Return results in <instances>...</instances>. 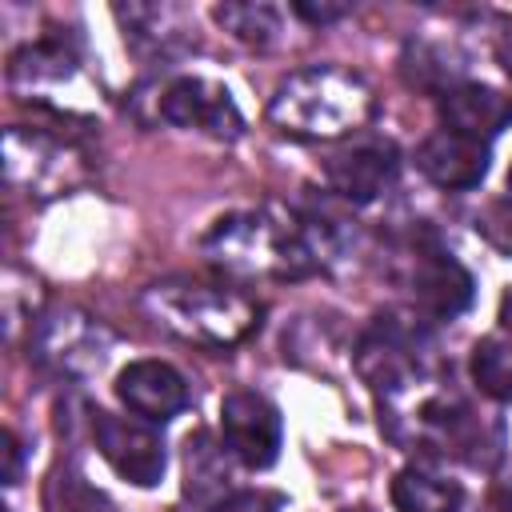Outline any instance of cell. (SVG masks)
Masks as SVG:
<instances>
[{"label": "cell", "mask_w": 512, "mask_h": 512, "mask_svg": "<svg viewBox=\"0 0 512 512\" xmlns=\"http://www.w3.org/2000/svg\"><path fill=\"white\" fill-rule=\"evenodd\" d=\"M200 248L216 268L236 276H304L320 260L312 228L276 208L220 216Z\"/></svg>", "instance_id": "obj_1"}, {"label": "cell", "mask_w": 512, "mask_h": 512, "mask_svg": "<svg viewBox=\"0 0 512 512\" xmlns=\"http://www.w3.org/2000/svg\"><path fill=\"white\" fill-rule=\"evenodd\" d=\"M372 112V92L356 72L312 64L280 80L268 100V120L296 140H336L356 132Z\"/></svg>", "instance_id": "obj_2"}, {"label": "cell", "mask_w": 512, "mask_h": 512, "mask_svg": "<svg viewBox=\"0 0 512 512\" xmlns=\"http://www.w3.org/2000/svg\"><path fill=\"white\" fill-rule=\"evenodd\" d=\"M148 312L180 332L184 340L200 344H236L260 324V304L228 284H200V280H164L144 296Z\"/></svg>", "instance_id": "obj_3"}, {"label": "cell", "mask_w": 512, "mask_h": 512, "mask_svg": "<svg viewBox=\"0 0 512 512\" xmlns=\"http://www.w3.org/2000/svg\"><path fill=\"white\" fill-rule=\"evenodd\" d=\"M88 428H92L96 452H100L128 484H136V488L160 484L168 456H164L160 432L148 428V420H140V416H116V412L96 408L92 420H88Z\"/></svg>", "instance_id": "obj_4"}, {"label": "cell", "mask_w": 512, "mask_h": 512, "mask_svg": "<svg viewBox=\"0 0 512 512\" xmlns=\"http://www.w3.org/2000/svg\"><path fill=\"white\" fill-rule=\"evenodd\" d=\"M4 172H8V184L28 188L32 196H60L64 188H72L84 176V160L68 144H60L44 132L8 128Z\"/></svg>", "instance_id": "obj_5"}, {"label": "cell", "mask_w": 512, "mask_h": 512, "mask_svg": "<svg viewBox=\"0 0 512 512\" xmlns=\"http://www.w3.org/2000/svg\"><path fill=\"white\" fill-rule=\"evenodd\" d=\"M220 436L224 448L252 472L272 468L280 456V440H284V424L272 400H264L260 392H232L220 404Z\"/></svg>", "instance_id": "obj_6"}, {"label": "cell", "mask_w": 512, "mask_h": 512, "mask_svg": "<svg viewBox=\"0 0 512 512\" xmlns=\"http://www.w3.org/2000/svg\"><path fill=\"white\" fill-rule=\"evenodd\" d=\"M160 120L176 128H200L216 140H236L244 132V116L224 84L200 80V76H180L160 92Z\"/></svg>", "instance_id": "obj_7"}, {"label": "cell", "mask_w": 512, "mask_h": 512, "mask_svg": "<svg viewBox=\"0 0 512 512\" xmlns=\"http://www.w3.org/2000/svg\"><path fill=\"white\" fill-rule=\"evenodd\" d=\"M104 348H108V336L100 332V324H92L84 312H72V308H56L52 316H44L36 328V344H32L40 364L68 372V376L100 368L108 356Z\"/></svg>", "instance_id": "obj_8"}, {"label": "cell", "mask_w": 512, "mask_h": 512, "mask_svg": "<svg viewBox=\"0 0 512 512\" xmlns=\"http://www.w3.org/2000/svg\"><path fill=\"white\" fill-rule=\"evenodd\" d=\"M356 372L364 376V384L380 396H396L404 392L416 376H420V348L416 336L408 328H400L396 320H376L360 348H356Z\"/></svg>", "instance_id": "obj_9"}, {"label": "cell", "mask_w": 512, "mask_h": 512, "mask_svg": "<svg viewBox=\"0 0 512 512\" xmlns=\"http://www.w3.org/2000/svg\"><path fill=\"white\" fill-rule=\"evenodd\" d=\"M324 176H328V188L336 196H344L352 204H368V200H376L392 184V176H396V148H392V140L360 136L348 148L328 156Z\"/></svg>", "instance_id": "obj_10"}, {"label": "cell", "mask_w": 512, "mask_h": 512, "mask_svg": "<svg viewBox=\"0 0 512 512\" xmlns=\"http://www.w3.org/2000/svg\"><path fill=\"white\" fill-rule=\"evenodd\" d=\"M116 396L124 408L148 424H164L176 412L188 408V384L184 376L164 360H132L116 376Z\"/></svg>", "instance_id": "obj_11"}, {"label": "cell", "mask_w": 512, "mask_h": 512, "mask_svg": "<svg viewBox=\"0 0 512 512\" xmlns=\"http://www.w3.org/2000/svg\"><path fill=\"white\" fill-rule=\"evenodd\" d=\"M416 168L440 188H476L488 176V144L440 128L416 148Z\"/></svg>", "instance_id": "obj_12"}, {"label": "cell", "mask_w": 512, "mask_h": 512, "mask_svg": "<svg viewBox=\"0 0 512 512\" xmlns=\"http://www.w3.org/2000/svg\"><path fill=\"white\" fill-rule=\"evenodd\" d=\"M440 120L448 132L472 136V140H492L512 124V96L488 88V84H448L440 92Z\"/></svg>", "instance_id": "obj_13"}, {"label": "cell", "mask_w": 512, "mask_h": 512, "mask_svg": "<svg viewBox=\"0 0 512 512\" xmlns=\"http://www.w3.org/2000/svg\"><path fill=\"white\" fill-rule=\"evenodd\" d=\"M412 296L436 320H452L472 304V276L448 252H424L412 268Z\"/></svg>", "instance_id": "obj_14"}, {"label": "cell", "mask_w": 512, "mask_h": 512, "mask_svg": "<svg viewBox=\"0 0 512 512\" xmlns=\"http://www.w3.org/2000/svg\"><path fill=\"white\" fill-rule=\"evenodd\" d=\"M76 56L60 44V40H36V44H24L20 52H12L8 60V84L24 96H36V100H48L52 88H64V84H76Z\"/></svg>", "instance_id": "obj_15"}, {"label": "cell", "mask_w": 512, "mask_h": 512, "mask_svg": "<svg viewBox=\"0 0 512 512\" xmlns=\"http://www.w3.org/2000/svg\"><path fill=\"white\" fill-rule=\"evenodd\" d=\"M116 20L124 24V40L160 56L176 52L192 32L184 8H172V4H128V8H116Z\"/></svg>", "instance_id": "obj_16"}, {"label": "cell", "mask_w": 512, "mask_h": 512, "mask_svg": "<svg viewBox=\"0 0 512 512\" xmlns=\"http://www.w3.org/2000/svg\"><path fill=\"white\" fill-rule=\"evenodd\" d=\"M392 504L396 512H460L464 488L448 476H436L428 468H404L392 480Z\"/></svg>", "instance_id": "obj_17"}, {"label": "cell", "mask_w": 512, "mask_h": 512, "mask_svg": "<svg viewBox=\"0 0 512 512\" xmlns=\"http://www.w3.org/2000/svg\"><path fill=\"white\" fill-rule=\"evenodd\" d=\"M44 512H116V504L76 464H60L44 480Z\"/></svg>", "instance_id": "obj_18"}, {"label": "cell", "mask_w": 512, "mask_h": 512, "mask_svg": "<svg viewBox=\"0 0 512 512\" xmlns=\"http://www.w3.org/2000/svg\"><path fill=\"white\" fill-rule=\"evenodd\" d=\"M472 380L484 396L512 404V340L488 336L472 348Z\"/></svg>", "instance_id": "obj_19"}, {"label": "cell", "mask_w": 512, "mask_h": 512, "mask_svg": "<svg viewBox=\"0 0 512 512\" xmlns=\"http://www.w3.org/2000/svg\"><path fill=\"white\" fill-rule=\"evenodd\" d=\"M212 16L224 32H232L236 40L256 44V48L272 44L276 32H280V16H276L272 4H216Z\"/></svg>", "instance_id": "obj_20"}, {"label": "cell", "mask_w": 512, "mask_h": 512, "mask_svg": "<svg viewBox=\"0 0 512 512\" xmlns=\"http://www.w3.org/2000/svg\"><path fill=\"white\" fill-rule=\"evenodd\" d=\"M184 476H188V484H184V492H188V496H204L208 488H220V480H224L220 448H212L204 432L188 436V452H184Z\"/></svg>", "instance_id": "obj_21"}, {"label": "cell", "mask_w": 512, "mask_h": 512, "mask_svg": "<svg viewBox=\"0 0 512 512\" xmlns=\"http://www.w3.org/2000/svg\"><path fill=\"white\" fill-rule=\"evenodd\" d=\"M476 232H480L496 252L512 256V192L484 204V212L476 216Z\"/></svg>", "instance_id": "obj_22"}, {"label": "cell", "mask_w": 512, "mask_h": 512, "mask_svg": "<svg viewBox=\"0 0 512 512\" xmlns=\"http://www.w3.org/2000/svg\"><path fill=\"white\" fill-rule=\"evenodd\" d=\"M280 496L272 492H232L228 500H220L212 512H280Z\"/></svg>", "instance_id": "obj_23"}, {"label": "cell", "mask_w": 512, "mask_h": 512, "mask_svg": "<svg viewBox=\"0 0 512 512\" xmlns=\"http://www.w3.org/2000/svg\"><path fill=\"white\" fill-rule=\"evenodd\" d=\"M296 12H300L304 20H312V24H332V20H340L348 8H328V4L312 8V4H296Z\"/></svg>", "instance_id": "obj_24"}, {"label": "cell", "mask_w": 512, "mask_h": 512, "mask_svg": "<svg viewBox=\"0 0 512 512\" xmlns=\"http://www.w3.org/2000/svg\"><path fill=\"white\" fill-rule=\"evenodd\" d=\"M4 456H8V468H4V484H16L20 480V444L12 432H4Z\"/></svg>", "instance_id": "obj_25"}, {"label": "cell", "mask_w": 512, "mask_h": 512, "mask_svg": "<svg viewBox=\"0 0 512 512\" xmlns=\"http://www.w3.org/2000/svg\"><path fill=\"white\" fill-rule=\"evenodd\" d=\"M500 324L512 332V284L504 288V296H500Z\"/></svg>", "instance_id": "obj_26"}, {"label": "cell", "mask_w": 512, "mask_h": 512, "mask_svg": "<svg viewBox=\"0 0 512 512\" xmlns=\"http://www.w3.org/2000/svg\"><path fill=\"white\" fill-rule=\"evenodd\" d=\"M500 64H504V72L512 76V36H508V40L500 44Z\"/></svg>", "instance_id": "obj_27"}, {"label": "cell", "mask_w": 512, "mask_h": 512, "mask_svg": "<svg viewBox=\"0 0 512 512\" xmlns=\"http://www.w3.org/2000/svg\"><path fill=\"white\" fill-rule=\"evenodd\" d=\"M508 192H512V164H508Z\"/></svg>", "instance_id": "obj_28"}, {"label": "cell", "mask_w": 512, "mask_h": 512, "mask_svg": "<svg viewBox=\"0 0 512 512\" xmlns=\"http://www.w3.org/2000/svg\"><path fill=\"white\" fill-rule=\"evenodd\" d=\"M356 512H372V508H356Z\"/></svg>", "instance_id": "obj_29"}, {"label": "cell", "mask_w": 512, "mask_h": 512, "mask_svg": "<svg viewBox=\"0 0 512 512\" xmlns=\"http://www.w3.org/2000/svg\"><path fill=\"white\" fill-rule=\"evenodd\" d=\"M4 512H8V508H4Z\"/></svg>", "instance_id": "obj_30"}]
</instances>
